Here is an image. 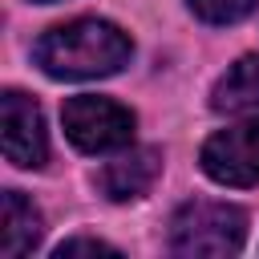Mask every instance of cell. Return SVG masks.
<instances>
[{
    "instance_id": "obj_9",
    "label": "cell",
    "mask_w": 259,
    "mask_h": 259,
    "mask_svg": "<svg viewBox=\"0 0 259 259\" xmlns=\"http://www.w3.org/2000/svg\"><path fill=\"white\" fill-rule=\"evenodd\" d=\"M259 0H190L194 16H202L206 24H235L243 20Z\"/></svg>"
},
{
    "instance_id": "obj_10",
    "label": "cell",
    "mask_w": 259,
    "mask_h": 259,
    "mask_svg": "<svg viewBox=\"0 0 259 259\" xmlns=\"http://www.w3.org/2000/svg\"><path fill=\"white\" fill-rule=\"evenodd\" d=\"M53 255L57 259H73V255H117V247H109L101 239H65Z\"/></svg>"
},
{
    "instance_id": "obj_7",
    "label": "cell",
    "mask_w": 259,
    "mask_h": 259,
    "mask_svg": "<svg viewBox=\"0 0 259 259\" xmlns=\"http://www.w3.org/2000/svg\"><path fill=\"white\" fill-rule=\"evenodd\" d=\"M40 210L20 194V190H4L0 194V255L4 259H20L40 243Z\"/></svg>"
},
{
    "instance_id": "obj_3",
    "label": "cell",
    "mask_w": 259,
    "mask_h": 259,
    "mask_svg": "<svg viewBox=\"0 0 259 259\" xmlns=\"http://www.w3.org/2000/svg\"><path fill=\"white\" fill-rule=\"evenodd\" d=\"M61 121H65L69 142L85 154H109V150H125L134 142V113L97 93L69 97L61 105Z\"/></svg>"
},
{
    "instance_id": "obj_5",
    "label": "cell",
    "mask_w": 259,
    "mask_h": 259,
    "mask_svg": "<svg viewBox=\"0 0 259 259\" xmlns=\"http://www.w3.org/2000/svg\"><path fill=\"white\" fill-rule=\"evenodd\" d=\"M0 142H4V158L12 166L40 170L49 162V134H45V117L32 97H24L16 89H8L0 97Z\"/></svg>"
},
{
    "instance_id": "obj_8",
    "label": "cell",
    "mask_w": 259,
    "mask_h": 259,
    "mask_svg": "<svg viewBox=\"0 0 259 259\" xmlns=\"http://www.w3.org/2000/svg\"><path fill=\"white\" fill-rule=\"evenodd\" d=\"M210 105L219 113H255L259 109V57H239L214 81Z\"/></svg>"
},
{
    "instance_id": "obj_4",
    "label": "cell",
    "mask_w": 259,
    "mask_h": 259,
    "mask_svg": "<svg viewBox=\"0 0 259 259\" xmlns=\"http://www.w3.org/2000/svg\"><path fill=\"white\" fill-rule=\"evenodd\" d=\"M202 170L223 186H255L259 182V121H239L202 142Z\"/></svg>"
},
{
    "instance_id": "obj_11",
    "label": "cell",
    "mask_w": 259,
    "mask_h": 259,
    "mask_svg": "<svg viewBox=\"0 0 259 259\" xmlns=\"http://www.w3.org/2000/svg\"><path fill=\"white\" fill-rule=\"evenodd\" d=\"M40 4H53V0H40Z\"/></svg>"
},
{
    "instance_id": "obj_6",
    "label": "cell",
    "mask_w": 259,
    "mask_h": 259,
    "mask_svg": "<svg viewBox=\"0 0 259 259\" xmlns=\"http://www.w3.org/2000/svg\"><path fill=\"white\" fill-rule=\"evenodd\" d=\"M162 174V154L158 150H130L121 158H113L101 174H97V190L113 202H130V198H142L154 178Z\"/></svg>"
},
{
    "instance_id": "obj_2",
    "label": "cell",
    "mask_w": 259,
    "mask_h": 259,
    "mask_svg": "<svg viewBox=\"0 0 259 259\" xmlns=\"http://www.w3.org/2000/svg\"><path fill=\"white\" fill-rule=\"evenodd\" d=\"M247 239V219L227 202H186L170 219V247L178 255H235Z\"/></svg>"
},
{
    "instance_id": "obj_1",
    "label": "cell",
    "mask_w": 259,
    "mask_h": 259,
    "mask_svg": "<svg viewBox=\"0 0 259 259\" xmlns=\"http://www.w3.org/2000/svg\"><path fill=\"white\" fill-rule=\"evenodd\" d=\"M130 53H134L130 36L117 24L97 20V16L57 24L36 40V65L49 77H61V81L109 77L130 61Z\"/></svg>"
}]
</instances>
